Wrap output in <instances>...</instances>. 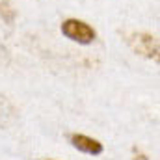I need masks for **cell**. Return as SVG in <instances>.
I'll use <instances>...</instances> for the list:
<instances>
[{
  "label": "cell",
  "mask_w": 160,
  "mask_h": 160,
  "mask_svg": "<svg viewBox=\"0 0 160 160\" xmlns=\"http://www.w3.org/2000/svg\"><path fill=\"white\" fill-rule=\"evenodd\" d=\"M62 34L65 38H69L71 41H77L80 45H89L91 41L95 39V30L84 22V21H78V19H67L63 21L62 24Z\"/></svg>",
  "instance_id": "6da1fadb"
},
{
  "label": "cell",
  "mask_w": 160,
  "mask_h": 160,
  "mask_svg": "<svg viewBox=\"0 0 160 160\" xmlns=\"http://www.w3.org/2000/svg\"><path fill=\"white\" fill-rule=\"evenodd\" d=\"M0 15H2V19L6 21V22H13V19H15V9H11V6H9V2H0Z\"/></svg>",
  "instance_id": "277c9868"
},
{
  "label": "cell",
  "mask_w": 160,
  "mask_h": 160,
  "mask_svg": "<svg viewBox=\"0 0 160 160\" xmlns=\"http://www.w3.org/2000/svg\"><path fill=\"white\" fill-rule=\"evenodd\" d=\"M71 143L75 149H78L82 153H88V155H101L102 153V143L89 138V136H84V134H71Z\"/></svg>",
  "instance_id": "7a4b0ae2"
},
{
  "label": "cell",
  "mask_w": 160,
  "mask_h": 160,
  "mask_svg": "<svg viewBox=\"0 0 160 160\" xmlns=\"http://www.w3.org/2000/svg\"><path fill=\"white\" fill-rule=\"evenodd\" d=\"M136 39H138V43H136L134 48H136L140 54H143V56H147V58H158V43H157L155 38L140 34Z\"/></svg>",
  "instance_id": "3957f363"
}]
</instances>
